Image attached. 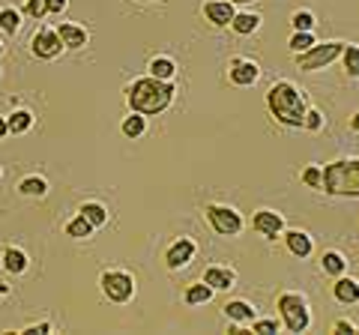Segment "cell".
I'll return each instance as SVG.
<instances>
[{
	"instance_id": "20",
	"label": "cell",
	"mask_w": 359,
	"mask_h": 335,
	"mask_svg": "<svg viewBox=\"0 0 359 335\" xmlns=\"http://www.w3.org/2000/svg\"><path fill=\"white\" fill-rule=\"evenodd\" d=\"M204 282L212 287V290H231L237 285V273L231 266H222V264H210L204 270Z\"/></svg>"
},
{
	"instance_id": "8",
	"label": "cell",
	"mask_w": 359,
	"mask_h": 335,
	"mask_svg": "<svg viewBox=\"0 0 359 335\" xmlns=\"http://www.w3.org/2000/svg\"><path fill=\"white\" fill-rule=\"evenodd\" d=\"M66 48H63V42H60V33L57 27H39L36 33H33V39H30V54L36 60H54V57H60Z\"/></svg>"
},
{
	"instance_id": "31",
	"label": "cell",
	"mask_w": 359,
	"mask_h": 335,
	"mask_svg": "<svg viewBox=\"0 0 359 335\" xmlns=\"http://www.w3.org/2000/svg\"><path fill=\"white\" fill-rule=\"evenodd\" d=\"M314 30H294V36L287 39V48H290V54H302V51H309L311 46H314Z\"/></svg>"
},
{
	"instance_id": "3",
	"label": "cell",
	"mask_w": 359,
	"mask_h": 335,
	"mask_svg": "<svg viewBox=\"0 0 359 335\" xmlns=\"http://www.w3.org/2000/svg\"><path fill=\"white\" fill-rule=\"evenodd\" d=\"M320 192L332 198H359V159H335L323 165Z\"/></svg>"
},
{
	"instance_id": "4",
	"label": "cell",
	"mask_w": 359,
	"mask_h": 335,
	"mask_svg": "<svg viewBox=\"0 0 359 335\" xmlns=\"http://www.w3.org/2000/svg\"><path fill=\"white\" fill-rule=\"evenodd\" d=\"M276 308H278V320L287 332H309L311 329V303L306 294L299 290H282L276 296Z\"/></svg>"
},
{
	"instance_id": "18",
	"label": "cell",
	"mask_w": 359,
	"mask_h": 335,
	"mask_svg": "<svg viewBox=\"0 0 359 335\" xmlns=\"http://www.w3.org/2000/svg\"><path fill=\"white\" fill-rule=\"evenodd\" d=\"M222 315L231 323H252L257 317V306L249 303V299H228V303L222 306Z\"/></svg>"
},
{
	"instance_id": "37",
	"label": "cell",
	"mask_w": 359,
	"mask_h": 335,
	"mask_svg": "<svg viewBox=\"0 0 359 335\" xmlns=\"http://www.w3.org/2000/svg\"><path fill=\"white\" fill-rule=\"evenodd\" d=\"M54 327H51V320H39V323H30V327H25L18 335H48Z\"/></svg>"
},
{
	"instance_id": "26",
	"label": "cell",
	"mask_w": 359,
	"mask_h": 335,
	"mask_svg": "<svg viewBox=\"0 0 359 335\" xmlns=\"http://www.w3.org/2000/svg\"><path fill=\"white\" fill-rule=\"evenodd\" d=\"M320 266H323V273L327 275H344L347 273V258L341 252H335V249H330V252H323L320 254Z\"/></svg>"
},
{
	"instance_id": "17",
	"label": "cell",
	"mask_w": 359,
	"mask_h": 335,
	"mask_svg": "<svg viewBox=\"0 0 359 335\" xmlns=\"http://www.w3.org/2000/svg\"><path fill=\"white\" fill-rule=\"evenodd\" d=\"M237 36H252V33H257L264 27V15L261 13H252V9H240V13H233L231 25H228Z\"/></svg>"
},
{
	"instance_id": "19",
	"label": "cell",
	"mask_w": 359,
	"mask_h": 335,
	"mask_svg": "<svg viewBox=\"0 0 359 335\" xmlns=\"http://www.w3.org/2000/svg\"><path fill=\"white\" fill-rule=\"evenodd\" d=\"M69 0H25V15L42 21L45 15H60L66 13Z\"/></svg>"
},
{
	"instance_id": "7",
	"label": "cell",
	"mask_w": 359,
	"mask_h": 335,
	"mask_svg": "<svg viewBox=\"0 0 359 335\" xmlns=\"http://www.w3.org/2000/svg\"><path fill=\"white\" fill-rule=\"evenodd\" d=\"M341 48H344V42H339V39L314 42L309 51L294 54V57H297V69H302V72H320V69H327L330 63H335V60L341 57Z\"/></svg>"
},
{
	"instance_id": "1",
	"label": "cell",
	"mask_w": 359,
	"mask_h": 335,
	"mask_svg": "<svg viewBox=\"0 0 359 335\" xmlns=\"http://www.w3.org/2000/svg\"><path fill=\"white\" fill-rule=\"evenodd\" d=\"M264 99H266V108H269V114L276 117L278 126L302 129V117H306V111H309V99H306L302 87L287 81V78H278V81L266 87Z\"/></svg>"
},
{
	"instance_id": "21",
	"label": "cell",
	"mask_w": 359,
	"mask_h": 335,
	"mask_svg": "<svg viewBox=\"0 0 359 335\" xmlns=\"http://www.w3.org/2000/svg\"><path fill=\"white\" fill-rule=\"evenodd\" d=\"M120 132H123V135H126L129 141L144 138V135H147V117L138 114V111H129V114L123 117V123H120Z\"/></svg>"
},
{
	"instance_id": "43",
	"label": "cell",
	"mask_w": 359,
	"mask_h": 335,
	"mask_svg": "<svg viewBox=\"0 0 359 335\" xmlns=\"http://www.w3.org/2000/svg\"><path fill=\"white\" fill-rule=\"evenodd\" d=\"M4 51H6V48H4V42H0V54H4Z\"/></svg>"
},
{
	"instance_id": "29",
	"label": "cell",
	"mask_w": 359,
	"mask_h": 335,
	"mask_svg": "<svg viewBox=\"0 0 359 335\" xmlns=\"http://www.w3.org/2000/svg\"><path fill=\"white\" fill-rule=\"evenodd\" d=\"M299 183L309 186V189H314V192H320V186H323V165L309 162V165L299 171Z\"/></svg>"
},
{
	"instance_id": "33",
	"label": "cell",
	"mask_w": 359,
	"mask_h": 335,
	"mask_svg": "<svg viewBox=\"0 0 359 335\" xmlns=\"http://www.w3.org/2000/svg\"><path fill=\"white\" fill-rule=\"evenodd\" d=\"M249 329L255 335H276V332H282L285 327H282V320H278V317H255L249 323Z\"/></svg>"
},
{
	"instance_id": "36",
	"label": "cell",
	"mask_w": 359,
	"mask_h": 335,
	"mask_svg": "<svg viewBox=\"0 0 359 335\" xmlns=\"http://www.w3.org/2000/svg\"><path fill=\"white\" fill-rule=\"evenodd\" d=\"M330 332H332V335H359V327H356L353 320L339 317V320H335L332 327H330Z\"/></svg>"
},
{
	"instance_id": "22",
	"label": "cell",
	"mask_w": 359,
	"mask_h": 335,
	"mask_svg": "<svg viewBox=\"0 0 359 335\" xmlns=\"http://www.w3.org/2000/svg\"><path fill=\"white\" fill-rule=\"evenodd\" d=\"M147 75L162 78V81H174V78H177V63H174V57H168V54L150 57V63H147Z\"/></svg>"
},
{
	"instance_id": "40",
	"label": "cell",
	"mask_w": 359,
	"mask_h": 335,
	"mask_svg": "<svg viewBox=\"0 0 359 335\" xmlns=\"http://www.w3.org/2000/svg\"><path fill=\"white\" fill-rule=\"evenodd\" d=\"M231 4H233V6H252L255 0H231Z\"/></svg>"
},
{
	"instance_id": "35",
	"label": "cell",
	"mask_w": 359,
	"mask_h": 335,
	"mask_svg": "<svg viewBox=\"0 0 359 335\" xmlns=\"http://www.w3.org/2000/svg\"><path fill=\"white\" fill-rule=\"evenodd\" d=\"M323 126H327V117H323L318 108H311V105H309L306 117H302V129H306V132H320Z\"/></svg>"
},
{
	"instance_id": "2",
	"label": "cell",
	"mask_w": 359,
	"mask_h": 335,
	"mask_svg": "<svg viewBox=\"0 0 359 335\" xmlns=\"http://www.w3.org/2000/svg\"><path fill=\"white\" fill-rule=\"evenodd\" d=\"M174 96H177L174 81H162V78H153V75L135 78V81L126 87L129 111H138L144 117L165 114V111L174 105Z\"/></svg>"
},
{
	"instance_id": "32",
	"label": "cell",
	"mask_w": 359,
	"mask_h": 335,
	"mask_svg": "<svg viewBox=\"0 0 359 335\" xmlns=\"http://www.w3.org/2000/svg\"><path fill=\"white\" fill-rule=\"evenodd\" d=\"M341 63H344V72L351 78H359V46L353 42H344L341 48Z\"/></svg>"
},
{
	"instance_id": "9",
	"label": "cell",
	"mask_w": 359,
	"mask_h": 335,
	"mask_svg": "<svg viewBox=\"0 0 359 335\" xmlns=\"http://www.w3.org/2000/svg\"><path fill=\"white\" fill-rule=\"evenodd\" d=\"M285 216L278 213V210H266V207H261V210H255L252 213V231L255 233H261L264 240H269V242H276V240H282V233H285Z\"/></svg>"
},
{
	"instance_id": "12",
	"label": "cell",
	"mask_w": 359,
	"mask_h": 335,
	"mask_svg": "<svg viewBox=\"0 0 359 335\" xmlns=\"http://www.w3.org/2000/svg\"><path fill=\"white\" fill-rule=\"evenodd\" d=\"M282 240L287 245V252L294 254V258H299V261H306V258H311V254H314V240H311L309 231H302V228H285Z\"/></svg>"
},
{
	"instance_id": "13",
	"label": "cell",
	"mask_w": 359,
	"mask_h": 335,
	"mask_svg": "<svg viewBox=\"0 0 359 335\" xmlns=\"http://www.w3.org/2000/svg\"><path fill=\"white\" fill-rule=\"evenodd\" d=\"M30 266V258L25 249H18V245H4V252H0V270L6 275H25Z\"/></svg>"
},
{
	"instance_id": "14",
	"label": "cell",
	"mask_w": 359,
	"mask_h": 335,
	"mask_svg": "<svg viewBox=\"0 0 359 335\" xmlns=\"http://www.w3.org/2000/svg\"><path fill=\"white\" fill-rule=\"evenodd\" d=\"M233 13H237V6H233L231 0H207V4H204V18L210 21L212 27H219V30H224L231 25Z\"/></svg>"
},
{
	"instance_id": "6",
	"label": "cell",
	"mask_w": 359,
	"mask_h": 335,
	"mask_svg": "<svg viewBox=\"0 0 359 335\" xmlns=\"http://www.w3.org/2000/svg\"><path fill=\"white\" fill-rule=\"evenodd\" d=\"M204 216L210 221V228L219 233V237H240V233L245 231V219L237 207L231 204H207L204 207Z\"/></svg>"
},
{
	"instance_id": "23",
	"label": "cell",
	"mask_w": 359,
	"mask_h": 335,
	"mask_svg": "<svg viewBox=\"0 0 359 335\" xmlns=\"http://www.w3.org/2000/svg\"><path fill=\"white\" fill-rule=\"evenodd\" d=\"M212 294H216V290H212V287L204 282V278H201V282H195V285H189V287H186L183 303H186V306H192V308L207 306L210 299H212Z\"/></svg>"
},
{
	"instance_id": "5",
	"label": "cell",
	"mask_w": 359,
	"mask_h": 335,
	"mask_svg": "<svg viewBox=\"0 0 359 335\" xmlns=\"http://www.w3.org/2000/svg\"><path fill=\"white\" fill-rule=\"evenodd\" d=\"M99 290H102V296L108 303L126 306L135 299V294H138V285H135V275L126 270H105L99 275Z\"/></svg>"
},
{
	"instance_id": "39",
	"label": "cell",
	"mask_w": 359,
	"mask_h": 335,
	"mask_svg": "<svg viewBox=\"0 0 359 335\" xmlns=\"http://www.w3.org/2000/svg\"><path fill=\"white\" fill-rule=\"evenodd\" d=\"M9 135V129H6V117H0V141H4Z\"/></svg>"
},
{
	"instance_id": "24",
	"label": "cell",
	"mask_w": 359,
	"mask_h": 335,
	"mask_svg": "<svg viewBox=\"0 0 359 335\" xmlns=\"http://www.w3.org/2000/svg\"><path fill=\"white\" fill-rule=\"evenodd\" d=\"M15 192L21 198H45V195H48V180H45V177L30 174V177H25V180L18 183Z\"/></svg>"
},
{
	"instance_id": "16",
	"label": "cell",
	"mask_w": 359,
	"mask_h": 335,
	"mask_svg": "<svg viewBox=\"0 0 359 335\" xmlns=\"http://www.w3.org/2000/svg\"><path fill=\"white\" fill-rule=\"evenodd\" d=\"M332 299L339 306H356L359 303V282L351 275H335V285H332Z\"/></svg>"
},
{
	"instance_id": "15",
	"label": "cell",
	"mask_w": 359,
	"mask_h": 335,
	"mask_svg": "<svg viewBox=\"0 0 359 335\" xmlns=\"http://www.w3.org/2000/svg\"><path fill=\"white\" fill-rule=\"evenodd\" d=\"M57 33H60V42H63V48H66V51H81L87 42H90L87 27L75 25V21H60V25H57Z\"/></svg>"
},
{
	"instance_id": "42",
	"label": "cell",
	"mask_w": 359,
	"mask_h": 335,
	"mask_svg": "<svg viewBox=\"0 0 359 335\" xmlns=\"http://www.w3.org/2000/svg\"><path fill=\"white\" fill-rule=\"evenodd\" d=\"M135 4H159V0H135Z\"/></svg>"
},
{
	"instance_id": "11",
	"label": "cell",
	"mask_w": 359,
	"mask_h": 335,
	"mask_svg": "<svg viewBox=\"0 0 359 335\" xmlns=\"http://www.w3.org/2000/svg\"><path fill=\"white\" fill-rule=\"evenodd\" d=\"M195 254H198V242H195L192 237H180V240H174L171 245H168V252H165V266H168L171 273L186 270V266L195 261Z\"/></svg>"
},
{
	"instance_id": "28",
	"label": "cell",
	"mask_w": 359,
	"mask_h": 335,
	"mask_svg": "<svg viewBox=\"0 0 359 335\" xmlns=\"http://www.w3.org/2000/svg\"><path fill=\"white\" fill-rule=\"evenodd\" d=\"M93 225H90V221L78 213V216H72L69 221H66V237H72V240H90L93 237Z\"/></svg>"
},
{
	"instance_id": "38",
	"label": "cell",
	"mask_w": 359,
	"mask_h": 335,
	"mask_svg": "<svg viewBox=\"0 0 359 335\" xmlns=\"http://www.w3.org/2000/svg\"><path fill=\"white\" fill-rule=\"evenodd\" d=\"M351 132H356V135H359V111H356V114H351Z\"/></svg>"
},
{
	"instance_id": "10",
	"label": "cell",
	"mask_w": 359,
	"mask_h": 335,
	"mask_svg": "<svg viewBox=\"0 0 359 335\" xmlns=\"http://www.w3.org/2000/svg\"><path fill=\"white\" fill-rule=\"evenodd\" d=\"M261 63L252 57H231L228 60V81L233 87H255L261 81Z\"/></svg>"
},
{
	"instance_id": "41",
	"label": "cell",
	"mask_w": 359,
	"mask_h": 335,
	"mask_svg": "<svg viewBox=\"0 0 359 335\" xmlns=\"http://www.w3.org/2000/svg\"><path fill=\"white\" fill-rule=\"evenodd\" d=\"M9 290H13V287H9V285H4V282H0V299H4V296L9 294Z\"/></svg>"
},
{
	"instance_id": "25",
	"label": "cell",
	"mask_w": 359,
	"mask_h": 335,
	"mask_svg": "<svg viewBox=\"0 0 359 335\" xmlns=\"http://www.w3.org/2000/svg\"><path fill=\"white\" fill-rule=\"evenodd\" d=\"M78 213H81L93 228H105L108 225V207L99 204V200H84Z\"/></svg>"
},
{
	"instance_id": "27",
	"label": "cell",
	"mask_w": 359,
	"mask_h": 335,
	"mask_svg": "<svg viewBox=\"0 0 359 335\" xmlns=\"http://www.w3.org/2000/svg\"><path fill=\"white\" fill-rule=\"evenodd\" d=\"M30 126H33V114L27 108H15L13 114L6 117V129L13 132V135H25V132H30Z\"/></svg>"
},
{
	"instance_id": "30",
	"label": "cell",
	"mask_w": 359,
	"mask_h": 335,
	"mask_svg": "<svg viewBox=\"0 0 359 335\" xmlns=\"http://www.w3.org/2000/svg\"><path fill=\"white\" fill-rule=\"evenodd\" d=\"M0 30L6 33V36H15L21 30V13L15 6H4L0 9Z\"/></svg>"
},
{
	"instance_id": "34",
	"label": "cell",
	"mask_w": 359,
	"mask_h": 335,
	"mask_svg": "<svg viewBox=\"0 0 359 335\" xmlns=\"http://www.w3.org/2000/svg\"><path fill=\"white\" fill-rule=\"evenodd\" d=\"M314 25H318V18H314L311 9H297V13L290 15V27L294 30H314Z\"/></svg>"
}]
</instances>
